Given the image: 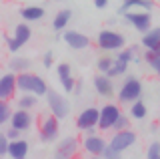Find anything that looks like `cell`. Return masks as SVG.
I'll return each mask as SVG.
<instances>
[{
	"instance_id": "1f68e13d",
	"label": "cell",
	"mask_w": 160,
	"mask_h": 159,
	"mask_svg": "<svg viewBox=\"0 0 160 159\" xmlns=\"http://www.w3.org/2000/svg\"><path fill=\"white\" fill-rule=\"evenodd\" d=\"M100 157H102V159H122V153L114 151V149L106 143V147H104V151H102V155H100Z\"/></svg>"
},
{
	"instance_id": "8992f818",
	"label": "cell",
	"mask_w": 160,
	"mask_h": 159,
	"mask_svg": "<svg viewBox=\"0 0 160 159\" xmlns=\"http://www.w3.org/2000/svg\"><path fill=\"white\" fill-rule=\"evenodd\" d=\"M120 113L122 111H120V107L116 103H106L104 107H100L98 109V123H96L98 131H112V125Z\"/></svg>"
},
{
	"instance_id": "60d3db41",
	"label": "cell",
	"mask_w": 160,
	"mask_h": 159,
	"mask_svg": "<svg viewBox=\"0 0 160 159\" xmlns=\"http://www.w3.org/2000/svg\"><path fill=\"white\" fill-rule=\"evenodd\" d=\"M150 131H152V133H156V131H158V123H152V127H150Z\"/></svg>"
},
{
	"instance_id": "ffe728a7",
	"label": "cell",
	"mask_w": 160,
	"mask_h": 159,
	"mask_svg": "<svg viewBox=\"0 0 160 159\" xmlns=\"http://www.w3.org/2000/svg\"><path fill=\"white\" fill-rule=\"evenodd\" d=\"M30 67H32V61L30 58H26V57H12L8 61V71L10 73H14V74H20V73H26V71H30Z\"/></svg>"
},
{
	"instance_id": "30bf717a",
	"label": "cell",
	"mask_w": 160,
	"mask_h": 159,
	"mask_svg": "<svg viewBox=\"0 0 160 159\" xmlns=\"http://www.w3.org/2000/svg\"><path fill=\"white\" fill-rule=\"evenodd\" d=\"M78 147H80V143L76 137H72V135L64 137L62 141H58L56 149H54V159H74L78 153Z\"/></svg>"
},
{
	"instance_id": "44dd1931",
	"label": "cell",
	"mask_w": 160,
	"mask_h": 159,
	"mask_svg": "<svg viewBox=\"0 0 160 159\" xmlns=\"http://www.w3.org/2000/svg\"><path fill=\"white\" fill-rule=\"evenodd\" d=\"M70 20H72V10H68V8L58 10L56 16L52 18V28L56 32H62V30H66V26L70 24Z\"/></svg>"
},
{
	"instance_id": "8fae6325",
	"label": "cell",
	"mask_w": 160,
	"mask_h": 159,
	"mask_svg": "<svg viewBox=\"0 0 160 159\" xmlns=\"http://www.w3.org/2000/svg\"><path fill=\"white\" fill-rule=\"evenodd\" d=\"M60 38H64V42L72 51H84V48L90 47V38L84 32H78V30H62Z\"/></svg>"
},
{
	"instance_id": "7402d4cb",
	"label": "cell",
	"mask_w": 160,
	"mask_h": 159,
	"mask_svg": "<svg viewBox=\"0 0 160 159\" xmlns=\"http://www.w3.org/2000/svg\"><path fill=\"white\" fill-rule=\"evenodd\" d=\"M44 14H46V10L42 6H24L20 10V16H22L24 22H38V20H42Z\"/></svg>"
},
{
	"instance_id": "74e56055",
	"label": "cell",
	"mask_w": 160,
	"mask_h": 159,
	"mask_svg": "<svg viewBox=\"0 0 160 159\" xmlns=\"http://www.w3.org/2000/svg\"><path fill=\"white\" fill-rule=\"evenodd\" d=\"M94 6H96V8H106L108 0H94Z\"/></svg>"
},
{
	"instance_id": "d6a6232c",
	"label": "cell",
	"mask_w": 160,
	"mask_h": 159,
	"mask_svg": "<svg viewBox=\"0 0 160 159\" xmlns=\"http://www.w3.org/2000/svg\"><path fill=\"white\" fill-rule=\"evenodd\" d=\"M54 64V52L52 51H46L42 54V67H46V69H50Z\"/></svg>"
},
{
	"instance_id": "7c38bea8",
	"label": "cell",
	"mask_w": 160,
	"mask_h": 159,
	"mask_svg": "<svg viewBox=\"0 0 160 159\" xmlns=\"http://www.w3.org/2000/svg\"><path fill=\"white\" fill-rule=\"evenodd\" d=\"M8 123H10V127L18 129V131L22 133V131H28V129L32 127L34 119H32V115H30V111H24V109H16V111H12V115H10Z\"/></svg>"
},
{
	"instance_id": "f1b7e54d",
	"label": "cell",
	"mask_w": 160,
	"mask_h": 159,
	"mask_svg": "<svg viewBox=\"0 0 160 159\" xmlns=\"http://www.w3.org/2000/svg\"><path fill=\"white\" fill-rule=\"evenodd\" d=\"M56 74H58V81L72 77V67H70L68 63H60L58 67H56Z\"/></svg>"
},
{
	"instance_id": "ac0fdd59",
	"label": "cell",
	"mask_w": 160,
	"mask_h": 159,
	"mask_svg": "<svg viewBox=\"0 0 160 159\" xmlns=\"http://www.w3.org/2000/svg\"><path fill=\"white\" fill-rule=\"evenodd\" d=\"M134 8L144 12H152L156 8V4H154V0H124L122 6L118 8V14H124L126 10H134Z\"/></svg>"
},
{
	"instance_id": "f546056e",
	"label": "cell",
	"mask_w": 160,
	"mask_h": 159,
	"mask_svg": "<svg viewBox=\"0 0 160 159\" xmlns=\"http://www.w3.org/2000/svg\"><path fill=\"white\" fill-rule=\"evenodd\" d=\"M130 127V119L124 115V113H120L118 119L114 121V125H112V131H122V129H128Z\"/></svg>"
},
{
	"instance_id": "277c9868",
	"label": "cell",
	"mask_w": 160,
	"mask_h": 159,
	"mask_svg": "<svg viewBox=\"0 0 160 159\" xmlns=\"http://www.w3.org/2000/svg\"><path fill=\"white\" fill-rule=\"evenodd\" d=\"M60 135V123L54 115H44L40 119V127H38V137L42 143H54Z\"/></svg>"
},
{
	"instance_id": "3957f363",
	"label": "cell",
	"mask_w": 160,
	"mask_h": 159,
	"mask_svg": "<svg viewBox=\"0 0 160 159\" xmlns=\"http://www.w3.org/2000/svg\"><path fill=\"white\" fill-rule=\"evenodd\" d=\"M46 103H48V109H50V115H54L60 121V119H66L70 115V103L66 101V97L60 95L58 91H52L48 89L46 91Z\"/></svg>"
},
{
	"instance_id": "b9f144b4",
	"label": "cell",
	"mask_w": 160,
	"mask_h": 159,
	"mask_svg": "<svg viewBox=\"0 0 160 159\" xmlns=\"http://www.w3.org/2000/svg\"><path fill=\"white\" fill-rule=\"evenodd\" d=\"M116 24V18H108V26H114Z\"/></svg>"
},
{
	"instance_id": "e0dca14e",
	"label": "cell",
	"mask_w": 160,
	"mask_h": 159,
	"mask_svg": "<svg viewBox=\"0 0 160 159\" xmlns=\"http://www.w3.org/2000/svg\"><path fill=\"white\" fill-rule=\"evenodd\" d=\"M94 89H96V93L100 97H104V99H108V97H112L114 95V85H112V79L106 77V74H96L94 77Z\"/></svg>"
},
{
	"instance_id": "603a6c76",
	"label": "cell",
	"mask_w": 160,
	"mask_h": 159,
	"mask_svg": "<svg viewBox=\"0 0 160 159\" xmlns=\"http://www.w3.org/2000/svg\"><path fill=\"white\" fill-rule=\"evenodd\" d=\"M128 113H130L132 119H138V121H140V119H144L148 115V107H146V103H144L142 99H136V101L130 103V111Z\"/></svg>"
},
{
	"instance_id": "5bb4252c",
	"label": "cell",
	"mask_w": 160,
	"mask_h": 159,
	"mask_svg": "<svg viewBox=\"0 0 160 159\" xmlns=\"http://www.w3.org/2000/svg\"><path fill=\"white\" fill-rule=\"evenodd\" d=\"M106 139H104L100 133H96V135H86L84 137V141H82V147H84V151L90 153V155H102V151H104V147H106Z\"/></svg>"
},
{
	"instance_id": "83f0119b",
	"label": "cell",
	"mask_w": 160,
	"mask_h": 159,
	"mask_svg": "<svg viewBox=\"0 0 160 159\" xmlns=\"http://www.w3.org/2000/svg\"><path fill=\"white\" fill-rule=\"evenodd\" d=\"M10 115H12V107L8 101H0V127H4L8 123Z\"/></svg>"
},
{
	"instance_id": "4fadbf2b",
	"label": "cell",
	"mask_w": 160,
	"mask_h": 159,
	"mask_svg": "<svg viewBox=\"0 0 160 159\" xmlns=\"http://www.w3.org/2000/svg\"><path fill=\"white\" fill-rule=\"evenodd\" d=\"M14 95H16V74L8 71L0 74V101H10Z\"/></svg>"
},
{
	"instance_id": "d6986e66",
	"label": "cell",
	"mask_w": 160,
	"mask_h": 159,
	"mask_svg": "<svg viewBox=\"0 0 160 159\" xmlns=\"http://www.w3.org/2000/svg\"><path fill=\"white\" fill-rule=\"evenodd\" d=\"M140 44H142L146 51H160V28H156V26L148 28V30L142 34Z\"/></svg>"
},
{
	"instance_id": "6da1fadb",
	"label": "cell",
	"mask_w": 160,
	"mask_h": 159,
	"mask_svg": "<svg viewBox=\"0 0 160 159\" xmlns=\"http://www.w3.org/2000/svg\"><path fill=\"white\" fill-rule=\"evenodd\" d=\"M16 91L20 93H30L34 97H44L48 91V85L40 74L26 71V73H20L16 74Z\"/></svg>"
},
{
	"instance_id": "7a4b0ae2",
	"label": "cell",
	"mask_w": 160,
	"mask_h": 159,
	"mask_svg": "<svg viewBox=\"0 0 160 159\" xmlns=\"http://www.w3.org/2000/svg\"><path fill=\"white\" fill-rule=\"evenodd\" d=\"M96 44H98L100 51H104V52H118L120 48L126 47V38H124L120 32H114V30H110V28H104V30L98 32Z\"/></svg>"
},
{
	"instance_id": "484cf974",
	"label": "cell",
	"mask_w": 160,
	"mask_h": 159,
	"mask_svg": "<svg viewBox=\"0 0 160 159\" xmlns=\"http://www.w3.org/2000/svg\"><path fill=\"white\" fill-rule=\"evenodd\" d=\"M144 61L150 64L154 73H160V51H146L144 52Z\"/></svg>"
},
{
	"instance_id": "f35d334b",
	"label": "cell",
	"mask_w": 160,
	"mask_h": 159,
	"mask_svg": "<svg viewBox=\"0 0 160 159\" xmlns=\"http://www.w3.org/2000/svg\"><path fill=\"white\" fill-rule=\"evenodd\" d=\"M84 133H86V135H96L98 127H88V129H84Z\"/></svg>"
},
{
	"instance_id": "5b68a950",
	"label": "cell",
	"mask_w": 160,
	"mask_h": 159,
	"mask_svg": "<svg viewBox=\"0 0 160 159\" xmlns=\"http://www.w3.org/2000/svg\"><path fill=\"white\" fill-rule=\"evenodd\" d=\"M142 97V83L136 77H126L118 89V101L120 103H132Z\"/></svg>"
},
{
	"instance_id": "52a82bcc",
	"label": "cell",
	"mask_w": 160,
	"mask_h": 159,
	"mask_svg": "<svg viewBox=\"0 0 160 159\" xmlns=\"http://www.w3.org/2000/svg\"><path fill=\"white\" fill-rule=\"evenodd\" d=\"M30 38H32V30H30L28 22H20V24H16L12 36L6 38V47H8L10 52H18L20 48L30 41Z\"/></svg>"
},
{
	"instance_id": "2e32d148",
	"label": "cell",
	"mask_w": 160,
	"mask_h": 159,
	"mask_svg": "<svg viewBox=\"0 0 160 159\" xmlns=\"http://www.w3.org/2000/svg\"><path fill=\"white\" fill-rule=\"evenodd\" d=\"M28 151H30V145L26 139L18 137V139H12L8 141V149H6V155L10 159H26L28 157Z\"/></svg>"
},
{
	"instance_id": "d4e9b609",
	"label": "cell",
	"mask_w": 160,
	"mask_h": 159,
	"mask_svg": "<svg viewBox=\"0 0 160 159\" xmlns=\"http://www.w3.org/2000/svg\"><path fill=\"white\" fill-rule=\"evenodd\" d=\"M126 71H128V64L114 58V63H112V67L108 69L106 77H110V79H114V77H122V74H126Z\"/></svg>"
},
{
	"instance_id": "9c48e42d",
	"label": "cell",
	"mask_w": 160,
	"mask_h": 159,
	"mask_svg": "<svg viewBox=\"0 0 160 159\" xmlns=\"http://www.w3.org/2000/svg\"><path fill=\"white\" fill-rule=\"evenodd\" d=\"M124 20L130 22L138 32H146L148 28H152V12L144 10H126L124 12Z\"/></svg>"
},
{
	"instance_id": "ee69618b",
	"label": "cell",
	"mask_w": 160,
	"mask_h": 159,
	"mask_svg": "<svg viewBox=\"0 0 160 159\" xmlns=\"http://www.w3.org/2000/svg\"><path fill=\"white\" fill-rule=\"evenodd\" d=\"M56 2H64V0H56Z\"/></svg>"
},
{
	"instance_id": "ab89813d",
	"label": "cell",
	"mask_w": 160,
	"mask_h": 159,
	"mask_svg": "<svg viewBox=\"0 0 160 159\" xmlns=\"http://www.w3.org/2000/svg\"><path fill=\"white\" fill-rule=\"evenodd\" d=\"M128 48L132 51V54H136V52L140 51V47H138V44H132V47H128Z\"/></svg>"
},
{
	"instance_id": "d590c367",
	"label": "cell",
	"mask_w": 160,
	"mask_h": 159,
	"mask_svg": "<svg viewBox=\"0 0 160 159\" xmlns=\"http://www.w3.org/2000/svg\"><path fill=\"white\" fill-rule=\"evenodd\" d=\"M4 135H6L8 141H12V139H18L20 137V131H18V129H14V127H8L6 131H4Z\"/></svg>"
},
{
	"instance_id": "ba28073f",
	"label": "cell",
	"mask_w": 160,
	"mask_h": 159,
	"mask_svg": "<svg viewBox=\"0 0 160 159\" xmlns=\"http://www.w3.org/2000/svg\"><path fill=\"white\" fill-rule=\"evenodd\" d=\"M136 133L132 131V129H122V131H114V135L112 139L108 141V145L114 149V151H118V153H124V151H128L132 145H136Z\"/></svg>"
},
{
	"instance_id": "4dcf8cb0",
	"label": "cell",
	"mask_w": 160,
	"mask_h": 159,
	"mask_svg": "<svg viewBox=\"0 0 160 159\" xmlns=\"http://www.w3.org/2000/svg\"><path fill=\"white\" fill-rule=\"evenodd\" d=\"M146 159H160V143H158V141H152V143L148 145Z\"/></svg>"
},
{
	"instance_id": "4316f807",
	"label": "cell",
	"mask_w": 160,
	"mask_h": 159,
	"mask_svg": "<svg viewBox=\"0 0 160 159\" xmlns=\"http://www.w3.org/2000/svg\"><path fill=\"white\" fill-rule=\"evenodd\" d=\"M112 63H114V57H112V54H104V57H100L98 61H96V69L102 74H106L108 69L112 67Z\"/></svg>"
},
{
	"instance_id": "8d00e7d4",
	"label": "cell",
	"mask_w": 160,
	"mask_h": 159,
	"mask_svg": "<svg viewBox=\"0 0 160 159\" xmlns=\"http://www.w3.org/2000/svg\"><path fill=\"white\" fill-rule=\"evenodd\" d=\"M82 89H84L82 81H76V83H74V89H72V93H76V95H80V93H82Z\"/></svg>"
},
{
	"instance_id": "836d02e7",
	"label": "cell",
	"mask_w": 160,
	"mask_h": 159,
	"mask_svg": "<svg viewBox=\"0 0 160 159\" xmlns=\"http://www.w3.org/2000/svg\"><path fill=\"white\" fill-rule=\"evenodd\" d=\"M6 149H8V139L4 135V131H0V159L6 157Z\"/></svg>"
},
{
	"instance_id": "cb8c5ba5",
	"label": "cell",
	"mask_w": 160,
	"mask_h": 159,
	"mask_svg": "<svg viewBox=\"0 0 160 159\" xmlns=\"http://www.w3.org/2000/svg\"><path fill=\"white\" fill-rule=\"evenodd\" d=\"M16 105H18V109H24V111H32V109L38 105V97L30 95V93H20Z\"/></svg>"
},
{
	"instance_id": "e575fe53",
	"label": "cell",
	"mask_w": 160,
	"mask_h": 159,
	"mask_svg": "<svg viewBox=\"0 0 160 159\" xmlns=\"http://www.w3.org/2000/svg\"><path fill=\"white\" fill-rule=\"evenodd\" d=\"M62 87H64V91L66 93H72V89H74V83H76V79L74 77H68V79H62Z\"/></svg>"
},
{
	"instance_id": "9a60e30c",
	"label": "cell",
	"mask_w": 160,
	"mask_h": 159,
	"mask_svg": "<svg viewBox=\"0 0 160 159\" xmlns=\"http://www.w3.org/2000/svg\"><path fill=\"white\" fill-rule=\"evenodd\" d=\"M96 123H98V107H86L76 117V127L80 131H84L88 127H96Z\"/></svg>"
},
{
	"instance_id": "7bdbcfd3",
	"label": "cell",
	"mask_w": 160,
	"mask_h": 159,
	"mask_svg": "<svg viewBox=\"0 0 160 159\" xmlns=\"http://www.w3.org/2000/svg\"><path fill=\"white\" fill-rule=\"evenodd\" d=\"M92 159H102V157H100V155H94V157H92Z\"/></svg>"
}]
</instances>
